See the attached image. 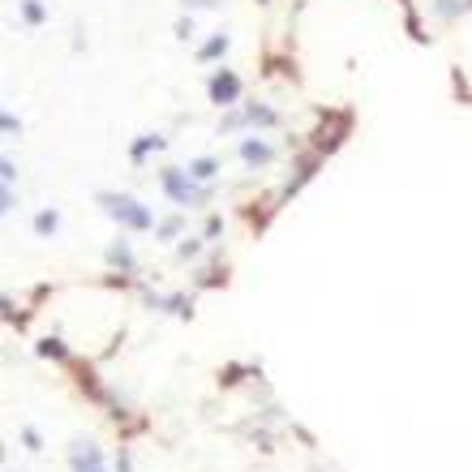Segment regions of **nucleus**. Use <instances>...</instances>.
<instances>
[{
  "label": "nucleus",
  "mask_w": 472,
  "mask_h": 472,
  "mask_svg": "<svg viewBox=\"0 0 472 472\" xmlns=\"http://www.w3.org/2000/svg\"><path fill=\"white\" fill-rule=\"evenodd\" d=\"M223 47H228V39H223V35H215V39H211L206 47H202V56L211 60V56H219V52H223Z\"/></svg>",
  "instance_id": "1a4fd4ad"
},
{
  "label": "nucleus",
  "mask_w": 472,
  "mask_h": 472,
  "mask_svg": "<svg viewBox=\"0 0 472 472\" xmlns=\"http://www.w3.org/2000/svg\"><path fill=\"white\" fill-rule=\"evenodd\" d=\"M185 5H219V0H185Z\"/></svg>",
  "instance_id": "9d476101"
},
{
  "label": "nucleus",
  "mask_w": 472,
  "mask_h": 472,
  "mask_svg": "<svg viewBox=\"0 0 472 472\" xmlns=\"http://www.w3.org/2000/svg\"><path fill=\"white\" fill-rule=\"evenodd\" d=\"M215 168H219L215 159H197V163L189 168V177H197V181H206V177H215Z\"/></svg>",
  "instance_id": "423d86ee"
},
{
  "label": "nucleus",
  "mask_w": 472,
  "mask_h": 472,
  "mask_svg": "<svg viewBox=\"0 0 472 472\" xmlns=\"http://www.w3.org/2000/svg\"><path fill=\"white\" fill-rule=\"evenodd\" d=\"M163 185H168V193L177 197V202H185V206L202 197V189H193V185H189V181L181 177V172H177V168H168V172H163Z\"/></svg>",
  "instance_id": "f03ea898"
},
{
  "label": "nucleus",
  "mask_w": 472,
  "mask_h": 472,
  "mask_svg": "<svg viewBox=\"0 0 472 472\" xmlns=\"http://www.w3.org/2000/svg\"><path fill=\"white\" fill-rule=\"evenodd\" d=\"M73 464H78V472H104V459H99V451H95L90 442L73 446Z\"/></svg>",
  "instance_id": "20e7f679"
},
{
  "label": "nucleus",
  "mask_w": 472,
  "mask_h": 472,
  "mask_svg": "<svg viewBox=\"0 0 472 472\" xmlns=\"http://www.w3.org/2000/svg\"><path fill=\"white\" fill-rule=\"evenodd\" d=\"M211 95H215V104H236V95H241V82L232 78V73H219V78L211 82Z\"/></svg>",
  "instance_id": "7ed1b4c3"
},
{
  "label": "nucleus",
  "mask_w": 472,
  "mask_h": 472,
  "mask_svg": "<svg viewBox=\"0 0 472 472\" xmlns=\"http://www.w3.org/2000/svg\"><path fill=\"white\" fill-rule=\"evenodd\" d=\"M104 206L120 219V223H125V228H138V232H146V228H151V211H146V206H138L133 202V197H104Z\"/></svg>",
  "instance_id": "f257e3e1"
},
{
  "label": "nucleus",
  "mask_w": 472,
  "mask_h": 472,
  "mask_svg": "<svg viewBox=\"0 0 472 472\" xmlns=\"http://www.w3.org/2000/svg\"><path fill=\"white\" fill-rule=\"evenodd\" d=\"M22 17H26L31 26H39V22H43V5H39V0H26V5H22Z\"/></svg>",
  "instance_id": "0eeeda50"
},
{
  "label": "nucleus",
  "mask_w": 472,
  "mask_h": 472,
  "mask_svg": "<svg viewBox=\"0 0 472 472\" xmlns=\"http://www.w3.org/2000/svg\"><path fill=\"white\" fill-rule=\"evenodd\" d=\"M241 155L250 159V163H266V159H270V146L254 138V142H245V146H241Z\"/></svg>",
  "instance_id": "39448f33"
},
{
  "label": "nucleus",
  "mask_w": 472,
  "mask_h": 472,
  "mask_svg": "<svg viewBox=\"0 0 472 472\" xmlns=\"http://www.w3.org/2000/svg\"><path fill=\"white\" fill-rule=\"evenodd\" d=\"M35 228H39L43 236H52V232H56V211H43V215L35 219Z\"/></svg>",
  "instance_id": "6e6552de"
}]
</instances>
